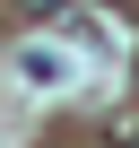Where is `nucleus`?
<instances>
[{"label":"nucleus","mask_w":139,"mask_h":148,"mask_svg":"<svg viewBox=\"0 0 139 148\" xmlns=\"http://www.w3.org/2000/svg\"><path fill=\"white\" fill-rule=\"evenodd\" d=\"M26 9H61V0H26Z\"/></svg>","instance_id":"nucleus-1"}]
</instances>
